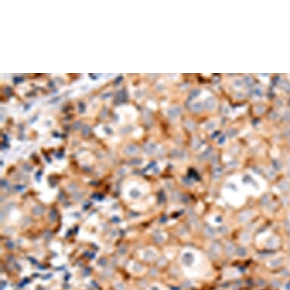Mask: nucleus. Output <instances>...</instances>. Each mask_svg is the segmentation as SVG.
<instances>
[{
  "label": "nucleus",
  "mask_w": 290,
  "mask_h": 290,
  "mask_svg": "<svg viewBox=\"0 0 290 290\" xmlns=\"http://www.w3.org/2000/svg\"><path fill=\"white\" fill-rule=\"evenodd\" d=\"M221 252V246L219 243H212L209 249V254L211 257L216 258L219 255Z\"/></svg>",
  "instance_id": "f257e3e1"
},
{
  "label": "nucleus",
  "mask_w": 290,
  "mask_h": 290,
  "mask_svg": "<svg viewBox=\"0 0 290 290\" xmlns=\"http://www.w3.org/2000/svg\"><path fill=\"white\" fill-rule=\"evenodd\" d=\"M254 213L251 211H244L239 213L238 216V219L239 223H246L252 218Z\"/></svg>",
  "instance_id": "f03ea898"
},
{
  "label": "nucleus",
  "mask_w": 290,
  "mask_h": 290,
  "mask_svg": "<svg viewBox=\"0 0 290 290\" xmlns=\"http://www.w3.org/2000/svg\"><path fill=\"white\" fill-rule=\"evenodd\" d=\"M236 248H235V245H234L232 243H231V242H230V243H228L226 245H225V254H226V255H228L229 257H231V256H232V255L236 253Z\"/></svg>",
  "instance_id": "7ed1b4c3"
},
{
  "label": "nucleus",
  "mask_w": 290,
  "mask_h": 290,
  "mask_svg": "<svg viewBox=\"0 0 290 290\" xmlns=\"http://www.w3.org/2000/svg\"><path fill=\"white\" fill-rule=\"evenodd\" d=\"M283 264V259L281 257H277V258L272 259L270 261H268L267 265L270 267H276L280 266Z\"/></svg>",
  "instance_id": "20e7f679"
},
{
  "label": "nucleus",
  "mask_w": 290,
  "mask_h": 290,
  "mask_svg": "<svg viewBox=\"0 0 290 290\" xmlns=\"http://www.w3.org/2000/svg\"><path fill=\"white\" fill-rule=\"evenodd\" d=\"M204 234L207 236V237L213 238V237H215L216 236L217 231H216L213 227H211L210 225H207V226H206L204 229Z\"/></svg>",
  "instance_id": "39448f33"
},
{
  "label": "nucleus",
  "mask_w": 290,
  "mask_h": 290,
  "mask_svg": "<svg viewBox=\"0 0 290 290\" xmlns=\"http://www.w3.org/2000/svg\"><path fill=\"white\" fill-rule=\"evenodd\" d=\"M240 239L243 243H249L251 240V236L249 232H244L241 235Z\"/></svg>",
  "instance_id": "423d86ee"
},
{
  "label": "nucleus",
  "mask_w": 290,
  "mask_h": 290,
  "mask_svg": "<svg viewBox=\"0 0 290 290\" xmlns=\"http://www.w3.org/2000/svg\"><path fill=\"white\" fill-rule=\"evenodd\" d=\"M278 243H279V242H278L277 238H275V237H273V238H271L270 239L268 240V242L267 243V246L269 249H275L276 247L278 245Z\"/></svg>",
  "instance_id": "0eeeda50"
},
{
  "label": "nucleus",
  "mask_w": 290,
  "mask_h": 290,
  "mask_svg": "<svg viewBox=\"0 0 290 290\" xmlns=\"http://www.w3.org/2000/svg\"><path fill=\"white\" fill-rule=\"evenodd\" d=\"M236 254L238 257H244L247 255L248 251H247V249L245 248H244V247H238V249H236Z\"/></svg>",
  "instance_id": "6e6552de"
},
{
  "label": "nucleus",
  "mask_w": 290,
  "mask_h": 290,
  "mask_svg": "<svg viewBox=\"0 0 290 290\" xmlns=\"http://www.w3.org/2000/svg\"><path fill=\"white\" fill-rule=\"evenodd\" d=\"M183 261L185 263L186 265H191L193 263V255L190 253H187L186 255H185L183 257Z\"/></svg>",
  "instance_id": "1a4fd4ad"
},
{
  "label": "nucleus",
  "mask_w": 290,
  "mask_h": 290,
  "mask_svg": "<svg viewBox=\"0 0 290 290\" xmlns=\"http://www.w3.org/2000/svg\"><path fill=\"white\" fill-rule=\"evenodd\" d=\"M278 188H280L282 192H286V191H288L290 188V184L287 181H283V182H281L279 184V187Z\"/></svg>",
  "instance_id": "9d476101"
},
{
  "label": "nucleus",
  "mask_w": 290,
  "mask_h": 290,
  "mask_svg": "<svg viewBox=\"0 0 290 290\" xmlns=\"http://www.w3.org/2000/svg\"><path fill=\"white\" fill-rule=\"evenodd\" d=\"M269 201H270V198H269V196H264L263 198L261 199V204L263 205V206H265V205H267L268 203H269Z\"/></svg>",
  "instance_id": "9b49d317"
},
{
  "label": "nucleus",
  "mask_w": 290,
  "mask_h": 290,
  "mask_svg": "<svg viewBox=\"0 0 290 290\" xmlns=\"http://www.w3.org/2000/svg\"><path fill=\"white\" fill-rule=\"evenodd\" d=\"M286 231H287V232H288V233L290 235V223H289L287 225H286Z\"/></svg>",
  "instance_id": "f8f14e48"
}]
</instances>
